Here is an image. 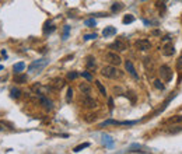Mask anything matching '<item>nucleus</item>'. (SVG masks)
<instances>
[{"instance_id":"obj_8","label":"nucleus","mask_w":182,"mask_h":154,"mask_svg":"<svg viewBox=\"0 0 182 154\" xmlns=\"http://www.w3.org/2000/svg\"><path fill=\"white\" fill-rule=\"evenodd\" d=\"M109 49H114V51H118V52H123L126 51V44L123 42V41H115L114 44H111V45L108 46Z\"/></svg>"},{"instance_id":"obj_33","label":"nucleus","mask_w":182,"mask_h":154,"mask_svg":"<svg viewBox=\"0 0 182 154\" xmlns=\"http://www.w3.org/2000/svg\"><path fill=\"white\" fill-rule=\"evenodd\" d=\"M72 97H73V90H72V88H69V90H67V95H66V101H67V102H70V101H72Z\"/></svg>"},{"instance_id":"obj_3","label":"nucleus","mask_w":182,"mask_h":154,"mask_svg":"<svg viewBox=\"0 0 182 154\" xmlns=\"http://www.w3.org/2000/svg\"><path fill=\"white\" fill-rule=\"evenodd\" d=\"M105 60L108 62L109 65H112V66H119V65L122 63V59L119 55L114 53V52H108V53L105 55Z\"/></svg>"},{"instance_id":"obj_25","label":"nucleus","mask_w":182,"mask_h":154,"mask_svg":"<svg viewBox=\"0 0 182 154\" xmlns=\"http://www.w3.org/2000/svg\"><path fill=\"white\" fill-rule=\"evenodd\" d=\"M134 21V17L130 14H127L123 17V24H129V23H133Z\"/></svg>"},{"instance_id":"obj_21","label":"nucleus","mask_w":182,"mask_h":154,"mask_svg":"<svg viewBox=\"0 0 182 154\" xmlns=\"http://www.w3.org/2000/svg\"><path fill=\"white\" fill-rule=\"evenodd\" d=\"M108 125H122V122H118V121H114V119H108V121H105V122H102V123L100 125L101 127H104V126H108Z\"/></svg>"},{"instance_id":"obj_6","label":"nucleus","mask_w":182,"mask_h":154,"mask_svg":"<svg viewBox=\"0 0 182 154\" xmlns=\"http://www.w3.org/2000/svg\"><path fill=\"white\" fill-rule=\"evenodd\" d=\"M134 46H136V49H139V51H149V49L151 48V44L147 40H137L136 42H134Z\"/></svg>"},{"instance_id":"obj_1","label":"nucleus","mask_w":182,"mask_h":154,"mask_svg":"<svg viewBox=\"0 0 182 154\" xmlns=\"http://www.w3.org/2000/svg\"><path fill=\"white\" fill-rule=\"evenodd\" d=\"M101 74L104 76V77H106V79H119V77H122V72L119 69H116L115 66H105L102 67V70H101Z\"/></svg>"},{"instance_id":"obj_26","label":"nucleus","mask_w":182,"mask_h":154,"mask_svg":"<svg viewBox=\"0 0 182 154\" xmlns=\"http://www.w3.org/2000/svg\"><path fill=\"white\" fill-rule=\"evenodd\" d=\"M95 85L98 87V90H100V93L102 94V95H106V91H105V88H104V85L101 84V81H98L97 80V81H95Z\"/></svg>"},{"instance_id":"obj_24","label":"nucleus","mask_w":182,"mask_h":154,"mask_svg":"<svg viewBox=\"0 0 182 154\" xmlns=\"http://www.w3.org/2000/svg\"><path fill=\"white\" fill-rule=\"evenodd\" d=\"M88 146H90V143H83V144H79L77 147H74V150L73 151H74V153H79V151H81L83 148H87Z\"/></svg>"},{"instance_id":"obj_34","label":"nucleus","mask_w":182,"mask_h":154,"mask_svg":"<svg viewBox=\"0 0 182 154\" xmlns=\"http://www.w3.org/2000/svg\"><path fill=\"white\" fill-rule=\"evenodd\" d=\"M77 76H79V74H77L76 72H70L69 74H67V79H69V80H74V79H77Z\"/></svg>"},{"instance_id":"obj_17","label":"nucleus","mask_w":182,"mask_h":154,"mask_svg":"<svg viewBox=\"0 0 182 154\" xmlns=\"http://www.w3.org/2000/svg\"><path fill=\"white\" fill-rule=\"evenodd\" d=\"M80 91H81L83 94H85V95H88V94L91 93V87L88 84H85V83H83V84H80Z\"/></svg>"},{"instance_id":"obj_27","label":"nucleus","mask_w":182,"mask_h":154,"mask_svg":"<svg viewBox=\"0 0 182 154\" xmlns=\"http://www.w3.org/2000/svg\"><path fill=\"white\" fill-rule=\"evenodd\" d=\"M7 129H11V126H10L9 123H6V122L0 121V132H2V130H7Z\"/></svg>"},{"instance_id":"obj_5","label":"nucleus","mask_w":182,"mask_h":154,"mask_svg":"<svg viewBox=\"0 0 182 154\" xmlns=\"http://www.w3.org/2000/svg\"><path fill=\"white\" fill-rule=\"evenodd\" d=\"M158 73H160L161 79H164V81H170L172 79V72H171V69L168 66H161Z\"/></svg>"},{"instance_id":"obj_12","label":"nucleus","mask_w":182,"mask_h":154,"mask_svg":"<svg viewBox=\"0 0 182 154\" xmlns=\"http://www.w3.org/2000/svg\"><path fill=\"white\" fill-rule=\"evenodd\" d=\"M163 53H164V56H172V55L175 53V48H174L172 44H167V45H164Z\"/></svg>"},{"instance_id":"obj_9","label":"nucleus","mask_w":182,"mask_h":154,"mask_svg":"<svg viewBox=\"0 0 182 154\" xmlns=\"http://www.w3.org/2000/svg\"><path fill=\"white\" fill-rule=\"evenodd\" d=\"M85 67H87L88 70H93V72L97 69V62H95L94 56H87L85 57Z\"/></svg>"},{"instance_id":"obj_36","label":"nucleus","mask_w":182,"mask_h":154,"mask_svg":"<svg viewBox=\"0 0 182 154\" xmlns=\"http://www.w3.org/2000/svg\"><path fill=\"white\" fill-rule=\"evenodd\" d=\"M88 116H90V118H85V121H87V122H93L95 118H97L95 115H88Z\"/></svg>"},{"instance_id":"obj_28","label":"nucleus","mask_w":182,"mask_h":154,"mask_svg":"<svg viewBox=\"0 0 182 154\" xmlns=\"http://www.w3.org/2000/svg\"><path fill=\"white\" fill-rule=\"evenodd\" d=\"M84 24L87 25V27H95V24H97V23H95L94 18H90V20H85Z\"/></svg>"},{"instance_id":"obj_2","label":"nucleus","mask_w":182,"mask_h":154,"mask_svg":"<svg viewBox=\"0 0 182 154\" xmlns=\"http://www.w3.org/2000/svg\"><path fill=\"white\" fill-rule=\"evenodd\" d=\"M49 65L48 59H38V60H34L32 63L28 66V70L31 73H39L42 69H45L46 66Z\"/></svg>"},{"instance_id":"obj_30","label":"nucleus","mask_w":182,"mask_h":154,"mask_svg":"<svg viewBox=\"0 0 182 154\" xmlns=\"http://www.w3.org/2000/svg\"><path fill=\"white\" fill-rule=\"evenodd\" d=\"M95 38H97V34H87V35H84V41L95 40Z\"/></svg>"},{"instance_id":"obj_10","label":"nucleus","mask_w":182,"mask_h":154,"mask_svg":"<svg viewBox=\"0 0 182 154\" xmlns=\"http://www.w3.org/2000/svg\"><path fill=\"white\" fill-rule=\"evenodd\" d=\"M39 102H41V105H43V108L48 109V111H51V109L53 108V104H52V101L49 100V98H46L45 95H39Z\"/></svg>"},{"instance_id":"obj_19","label":"nucleus","mask_w":182,"mask_h":154,"mask_svg":"<svg viewBox=\"0 0 182 154\" xmlns=\"http://www.w3.org/2000/svg\"><path fill=\"white\" fill-rule=\"evenodd\" d=\"M24 69H25V63H23V62H20V63H15L14 67H13V70H14L15 73H21Z\"/></svg>"},{"instance_id":"obj_29","label":"nucleus","mask_w":182,"mask_h":154,"mask_svg":"<svg viewBox=\"0 0 182 154\" xmlns=\"http://www.w3.org/2000/svg\"><path fill=\"white\" fill-rule=\"evenodd\" d=\"M154 87L158 88V90H164V84L161 83V80H155V81H154Z\"/></svg>"},{"instance_id":"obj_15","label":"nucleus","mask_w":182,"mask_h":154,"mask_svg":"<svg viewBox=\"0 0 182 154\" xmlns=\"http://www.w3.org/2000/svg\"><path fill=\"white\" fill-rule=\"evenodd\" d=\"M116 34V28H114V27H106L105 30L102 31V35L105 36V38H108V36H111V35H115Z\"/></svg>"},{"instance_id":"obj_32","label":"nucleus","mask_w":182,"mask_h":154,"mask_svg":"<svg viewBox=\"0 0 182 154\" xmlns=\"http://www.w3.org/2000/svg\"><path fill=\"white\" fill-rule=\"evenodd\" d=\"M69 32H70V27L66 25V27H64V31H63V40H67V38H69Z\"/></svg>"},{"instance_id":"obj_20","label":"nucleus","mask_w":182,"mask_h":154,"mask_svg":"<svg viewBox=\"0 0 182 154\" xmlns=\"http://www.w3.org/2000/svg\"><path fill=\"white\" fill-rule=\"evenodd\" d=\"M10 94H11V98H15V100L21 97V91L18 90V88H11V90H10Z\"/></svg>"},{"instance_id":"obj_38","label":"nucleus","mask_w":182,"mask_h":154,"mask_svg":"<svg viewBox=\"0 0 182 154\" xmlns=\"http://www.w3.org/2000/svg\"><path fill=\"white\" fill-rule=\"evenodd\" d=\"M2 69H3V66H0V70H2Z\"/></svg>"},{"instance_id":"obj_13","label":"nucleus","mask_w":182,"mask_h":154,"mask_svg":"<svg viewBox=\"0 0 182 154\" xmlns=\"http://www.w3.org/2000/svg\"><path fill=\"white\" fill-rule=\"evenodd\" d=\"M125 67H126V70L129 73H130L132 76H133L134 79H139V76H137V73H136V70H134V66H133V63H132L130 60H126L125 62Z\"/></svg>"},{"instance_id":"obj_23","label":"nucleus","mask_w":182,"mask_h":154,"mask_svg":"<svg viewBox=\"0 0 182 154\" xmlns=\"http://www.w3.org/2000/svg\"><path fill=\"white\" fill-rule=\"evenodd\" d=\"M52 31H55V27L53 25H51V23H46L45 24V28H43V32L45 34H49V32H52Z\"/></svg>"},{"instance_id":"obj_16","label":"nucleus","mask_w":182,"mask_h":154,"mask_svg":"<svg viewBox=\"0 0 182 154\" xmlns=\"http://www.w3.org/2000/svg\"><path fill=\"white\" fill-rule=\"evenodd\" d=\"M179 122H182V116L181 115H175V116H171L170 119L167 121L168 125H172V123H179Z\"/></svg>"},{"instance_id":"obj_4","label":"nucleus","mask_w":182,"mask_h":154,"mask_svg":"<svg viewBox=\"0 0 182 154\" xmlns=\"http://www.w3.org/2000/svg\"><path fill=\"white\" fill-rule=\"evenodd\" d=\"M81 105L85 106V108H88V109H94V108H97L98 102L94 100V98H91V97H88V95H85V97L81 98Z\"/></svg>"},{"instance_id":"obj_18","label":"nucleus","mask_w":182,"mask_h":154,"mask_svg":"<svg viewBox=\"0 0 182 154\" xmlns=\"http://www.w3.org/2000/svg\"><path fill=\"white\" fill-rule=\"evenodd\" d=\"M102 139H104V143H105V146H108V147H112L114 146V140L111 136H108V135H102Z\"/></svg>"},{"instance_id":"obj_31","label":"nucleus","mask_w":182,"mask_h":154,"mask_svg":"<svg viewBox=\"0 0 182 154\" xmlns=\"http://www.w3.org/2000/svg\"><path fill=\"white\" fill-rule=\"evenodd\" d=\"M81 76L84 77L85 80H88V81H91V80H93V76H91L88 72H81Z\"/></svg>"},{"instance_id":"obj_14","label":"nucleus","mask_w":182,"mask_h":154,"mask_svg":"<svg viewBox=\"0 0 182 154\" xmlns=\"http://www.w3.org/2000/svg\"><path fill=\"white\" fill-rule=\"evenodd\" d=\"M28 81V76L27 74H21V73H15L14 76V83H18V84H24V83Z\"/></svg>"},{"instance_id":"obj_35","label":"nucleus","mask_w":182,"mask_h":154,"mask_svg":"<svg viewBox=\"0 0 182 154\" xmlns=\"http://www.w3.org/2000/svg\"><path fill=\"white\" fill-rule=\"evenodd\" d=\"M176 69H178V70H182V56L179 57L178 60H176Z\"/></svg>"},{"instance_id":"obj_11","label":"nucleus","mask_w":182,"mask_h":154,"mask_svg":"<svg viewBox=\"0 0 182 154\" xmlns=\"http://www.w3.org/2000/svg\"><path fill=\"white\" fill-rule=\"evenodd\" d=\"M46 90H48V87H43V85H41V84H34L32 87H31V91L35 93L36 95H43Z\"/></svg>"},{"instance_id":"obj_37","label":"nucleus","mask_w":182,"mask_h":154,"mask_svg":"<svg viewBox=\"0 0 182 154\" xmlns=\"http://www.w3.org/2000/svg\"><path fill=\"white\" fill-rule=\"evenodd\" d=\"M108 102H109V108L112 109V108H114V101H112V98H109V101H108Z\"/></svg>"},{"instance_id":"obj_7","label":"nucleus","mask_w":182,"mask_h":154,"mask_svg":"<svg viewBox=\"0 0 182 154\" xmlns=\"http://www.w3.org/2000/svg\"><path fill=\"white\" fill-rule=\"evenodd\" d=\"M64 85H66V81L60 77H56L51 81V88H53V90H62Z\"/></svg>"},{"instance_id":"obj_22","label":"nucleus","mask_w":182,"mask_h":154,"mask_svg":"<svg viewBox=\"0 0 182 154\" xmlns=\"http://www.w3.org/2000/svg\"><path fill=\"white\" fill-rule=\"evenodd\" d=\"M122 9H123V4H122V3H114V4H112V7H111V10H112L114 13L121 11Z\"/></svg>"},{"instance_id":"obj_39","label":"nucleus","mask_w":182,"mask_h":154,"mask_svg":"<svg viewBox=\"0 0 182 154\" xmlns=\"http://www.w3.org/2000/svg\"><path fill=\"white\" fill-rule=\"evenodd\" d=\"M142 2H146V0H142Z\"/></svg>"}]
</instances>
